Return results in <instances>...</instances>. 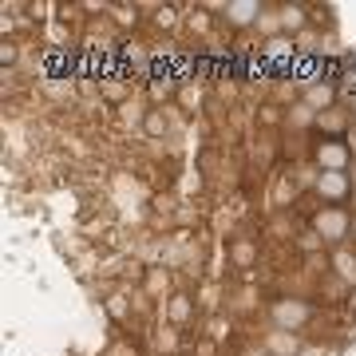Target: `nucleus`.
Segmentation results:
<instances>
[{
  "instance_id": "1",
  "label": "nucleus",
  "mask_w": 356,
  "mask_h": 356,
  "mask_svg": "<svg viewBox=\"0 0 356 356\" xmlns=\"http://www.w3.org/2000/svg\"><path fill=\"white\" fill-rule=\"evenodd\" d=\"M321 309L309 301V297H301V293H281V297H273L266 305V317L273 329H285V332H305L313 321H317Z\"/></svg>"
},
{
  "instance_id": "2",
  "label": "nucleus",
  "mask_w": 356,
  "mask_h": 356,
  "mask_svg": "<svg viewBox=\"0 0 356 356\" xmlns=\"http://www.w3.org/2000/svg\"><path fill=\"white\" fill-rule=\"evenodd\" d=\"M309 226L325 238V245L341 250L344 238H353V210L348 206H321L317 214L309 218Z\"/></svg>"
},
{
  "instance_id": "3",
  "label": "nucleus",
  "mask_w": 356,
  "mask_h": 356,
  "mask_svg": "<svg viewBox=\"0 0 356 356\" xmlns=\"http://www.w3.org/2000/svg\"><path fill=\"white\" fill-rule=\"evenodd\" d=\"M313 198L321 206H344L353 198V175L348 170H317L313 175Z\"/></svg>"
},
{
  "instance_id": "4",
  "label": "nucleus",
  "mask_w": 356,
  "mask_h": 356,
  "mask_svg": "<svg viewBox=\"0 0 356 356\" xmlns=\"http://www.w3.org/2000/svg\"><path fill=\"white\" fill-rule=\"evenodd\" d=\"M353 139H321L313 151H309V159H313V166L317 170H348L353 166Z\"/></svg>"
},
{
  "instance_id": "5",
  "label": "nucleus",
  "mask_w": 356,
  "mask_h": 356,
  "mask_svg": "<svg viewBox=\"0 0 356 356\" xmlns=\"http://www.w3.org/2000/svg\"><path fill=\"white\" fill-rule=\"evenodd\" d=\"M194 317H198V301H194V293L186 289H175L170 297L163 301V321L166 329H186V325H194Z\"/></svg>"
},
{
  "instance_id": "6",
  "label": "nucleus",
  "mask_w": 356,
  "mask_h": 356,
  "mask_svg": "<svg viewBox=\"0 0 356 356\" xmlns=\"http://www.w3.org/2000/svg\"><path fill=\"white\" fill-rule=\"evenodd\" d=\"M218 13H222L226 28L245 32V28H257V20H261V13H266V4H257V0H229V4L218 8Z\"/></svg>"
},
{
  "instance_id": "7",
  "label": "nucleus",
  "mask_w": 356,
  "mask_h": 356,
  "mask_svg": "<svg viewBox=\"0 0 356 356\" xmlns=\"http://www.w3.org/2000/svg\"><path fill=\"white\" fill-rule=\"evenodd\" d=\"M226 261H229V269L250 273V269L257 266V238H250V234L229 238V242H226Z\"/></svg>"
},
{
  "instance_id": "8",
  "label": "nucleus",
  "mask_w": 356,
  "mask_h": 356,
  "mask_svg": "<svg viewBox=\"0 0 356 356\" xmlns=\"http://www.w3.org/2000/svg\"><path fill=\"white\" fill-rule=\"evenodd\" d=\"M273 356H301L305 353V337L301 332H285V329H269L261 341Z\"/></svg>"
},
{
  "instance_id": "9",
  "label": "nucleus",
  "mask_w": 356,
  "mask_h": 356,
  "mask_svg": "<svg viewBox=\"0 0 356 356\" xmlns=\"http://www.w3.org/2000/svg\"><path fill=\"white\" fill-rule=\"evenodd\" d=\"M337 99H341V88H337V83H325V79L301 91V103H305V107H313L317 115L321 111H332V107H337Z\"/></svg>"
},
{
  "instance_id": "10",
  "label": "nucleus",
  "mask_w": 356,
  "mask_h": 356,
  "mask_svg": "<svg viewBox=\"0 0 356 356\" xmlns=\"http://www.w3.org/2000/svg\"><path fill=\"white\" fill-rule=\"evenodd\" d=\"M277 13H281V32L285 36H305V28L313 24V16H309V8H301V4H277Z\"/></svg>"
},
{
  "instance_id": "11",
  "label": "nucleus",
  "mask_w": 356,
  "mask_h": 356,
  "mask_svg": "<svg viewBox=\"0 0 356 356\" xmlns=\"http://www.w3.org/2000/svg\"><path fill=\"white\" fill-rule=\"evenodd\" d=\"M103 313L111 317V325H131V321H135V301H131V293H123V289L107 293Z\"/></svg>"
},
{
  "instance_id": "12",
  "label": "nucleus",
  "mask_w": 356,
  "mask_h": 356,
  "mask_svg": "<svg viewBox=\"0 0 356 356\" xmlns=\"http://www.w3.org/2000/svg\"><path fill=\"white\" fill-rule=\"evenodd\" d=\"M329 266H332V277L341 281V285L356 289V254L348 250V245H341V250H332V254H329Z\"/></svg>"
},
{
  "instance_id": "13",
  "label": "nucleus",
  "mask_w": 356,
  "mask_h": 356,
  "mask_svg": "<svg viewBox=\"0 0 356 356\" xmlns=\"http://www.w3.org/2000/svg\"><path fill=\"white\" fill-rule=\"evenodd\" d=\"M182 8L178 4H151V16H147V24L154 28V32H175V28H182Z\"/></svg>"
},
{
  "instance_id": "14",
  "label": "nucleus",
  "mask_w": 356,
  "mask_h": 356,
  "mask_svg": "<svg viewBox=\"0 0 356 356\" xmlns=\"http://www.w3.org/2000/svg\"><path fill=\"white\" fill-rule=\"evenodd\" d=\"M285 115H289V107H281L277 99H266V103H257L254 127L257 131H277V127H285Z\"/></svg>"
},
{
  "instance_id": "15",
  "label": "nucleus",
  "mask_w": 356,
  "mask_h": 356,
  "mask_svg": "<svg viewBox=\"0 0 356 356\" xmlns=\"http://www.w3.org/2000/svg\"><path fill=\"white\" fill-rule=\"evenodd\" d=\"M139 127H143L147 139H166V135H170V115H166V107H154V103H151V107L143 111Z\"/></svg>"
},
{
  "instance_id": "16",
  "label": "nucleus",
  "mask_w": 356,
  "mask_h": 356,
  "mask_svg": "<svg viewBox=\"0 0 356 356\" xmlns=\"http://www.w3.org/2000/svg\"><path fill=\"white\" fill-rule=\"evenodd\" d=\"M317 131H321V139H348V135H344V131H348V111H341V107L321 111L317 115Z\"/></svg>"
},
{
  "instance_id": "17",
  "label": "nucleus",
  "mask_w": 356,
  "mask_h": 356,
  "mask_svg": "<svg viewBox=\"0 0 356 356\" xmlns=\"http://www.w3.org/2000/svg\"><path fill=\"white\" fill-rule=\"evenodd\" d=\"M143 293L147 297H154V301H166L170 297V269H163V266H151L147 273H143Z\"/></svg>"
},
{
  "instance_id": "18",
  "label": "nucleus",
  "mask_w": 356,
  "mask_h": 356,
  "mask_svg": "<svg viewBox=\"0 0 356 356\" xmlns=\"http://www.w3.org/2000/svg\"><path fill=\"white\" fill-rule=\"evenodd\" d=\"M234 329H238V321L229 317V313H222V309H214V313L206 317V325H202V332H206L214 344H226L229 337H234Z\"/></svg>"
},
{
  "instance_id": "19",
  "label": "nucleus",
  "mask_w": 356,
  "mask_h": 356,
  "mask_svg": "<svg viewBox=\"0 0 356 356\" xmlns=\"http://www.w3.org/2000/svg\"><path fill=\"white\" fill-rule=\"evenodd\" d=\"M293 245H297V254H301V257H325V238H321L313 226H301V229H297Z\"/></svg>"
},
{
  "instance_id": "20",
  "label": "nucleus",
  "mask_w": 356,
  "mask_h": 356,
  "mask_svg": "<svg viewBox=\"0 0 356 356\" xmlns=\"http://www.w3.org/2000/svg\"><path fill=\"white\" fill-rule=\"evenodd\" d=\"M99 95L107 103H127L131 99V79H119V76H107V79H99Z\"/></svg>"
},
{
  "instance_id": "21",
  "label": "nucleus",
  "mask_w": 356,
  "mask_h": 356,
  "mask_svg": "<svg viewBox=\"0 0 356 356\" xmlns=\"http://www.w3.org/2000/svg\"><path fill=\"white\" fill-rule=\"evenodd\" d=\"M214 24H218V20L210 16V8H186V20H182V28L194 32V36H210Z\"/></svg>"
},
{
  "instance_id": "22",
  "label": "nucleus",
  "mask_w": 356,
  "mask_h": 356,
  "mask_svg": "<svg viewBox=\"0 0 356 356\" xmlns=\"http://www.w3.org/2000/svg\"><path fill=\"white\" fill-rule=\"evenodd\" d=\"M139 13H143L139 4H115V8H111V20H115L119 28H131V32H135V28L143 24Z\"/></svg>"
},
{
  "instance_id": "23",
  "label": "nucleus",
  "mask_w": 356,
  "mask_h": 356,
  "mask_svg": "<svg viewBox=\"0 0 356 356\" xmlns=\"http://www.w3.org/2000/svg\"><path fill=\"white\" fill-rule=\"evenodd\" d=\"M154 348H159V356H178V348H182L178 329H159L154 332Z\"/></svg>"
},
{
  "instance_id": "24",
  "label": "nucleus",
  "mask_w": 356,
  "mask_h": 356,
  "mask_svg": "<svg viewBox=\"0 0 356 356\" xmlns=\"http://www.w3.org/2000/svg\"><path fill=\"white\" fill-rule=\"evenodd\" d=\"M285 123H289V127H317V111L305 107V103H293L289 115H285Z\"/></svg>"
},
{
  "instance_id": "25",
  "label": "nucleus",
  "mask_w": 356,
  "mask_h": 356,
  "mask_svg": "<svg viewBox=\"0 0 356 356\" xmlns=\"http://www.w3.org/2000/svg\"><path fill=\"white\" fill-rule=\"evenodd\" d=\"M103 356H143V348H139V341H135V337H115L111 348H107Z\"/></svg>"
},
{
  "instance_id": "26",
  "label": "nucleus",
  "mask_w": 356,
  "mask_h": 356,
  "mask_svg": "<svg viewBox=\"0 0 356 356\" xmlns=\"http://www.w3.org/2000/svg\"><path fill=\"white\" fill-rule=\"evenodd\" d=\"M0 64L8 67V72L20 64V44H16V40H4V44H0Z\"/></svg>"
},
{
  "instance_id": "27",
  "label": "nucleus",
  "mask_w": 356,
  "mask_h": 356,
  "mask_svg": "<svg viewBox=\"0 0 356 356\" xmlns=\"http://www.w3.org/2000/svg\"><path fill=\"white\" fill-rule=\"evenodd\" d=\"M194 356H218V344L210 341V337H206V341L194 344Z\"/></svg>"
},
{
  "instance_id": "28",
  "label": "nucleus",
  "mask_w": 356,
  "mask_h": 356,
  "mask_svg": "<svg viewBox=\"0 0 356 356\" xmlns=\"http://www.w3.org/2000/svg\"><path fill=\"white\" fill-rule=\"evenodd\" d=\"M238 356H273V353H269L266 344H245V348H242Z\"/></svg>"
}]
</instances>
